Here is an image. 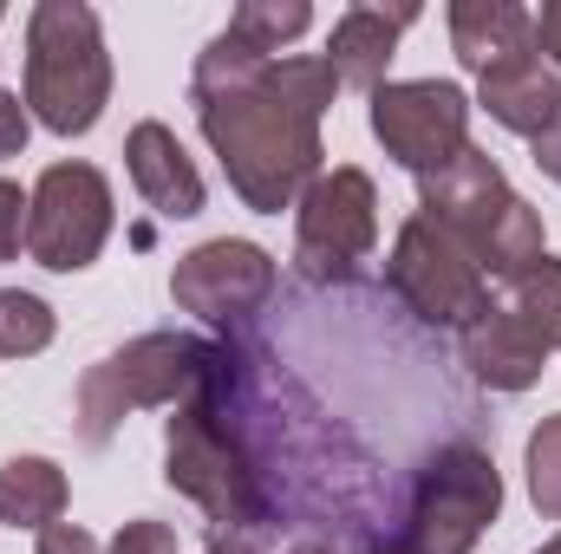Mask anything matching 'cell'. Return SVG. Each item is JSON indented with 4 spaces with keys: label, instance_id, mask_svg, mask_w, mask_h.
I'll return each instance as SVG.
<instances>
[{
    "label": "cell",
    "instance_id": "7402d4cb",
    "mask_svg": "<svg viewBox=\"0 0 561 554\" xmlns=\"http://www.w3.org/2000/svg\"><path fill=\"white\" fill-rule=\"evenodd\" d=\"M26 222H33V196H26L20 183L0 176V262H20V249H26Z\"/></svg>",
    "mask_w": 561,
    "mask_h": 554
},
{
    "label": "cell",
    "instance_id": "7a4b0ae2",
    "mask_svg": "<svg viewBox=\"0 0 561 554\" xmlns=\"http://www.w3.org/2000/svg\"><path fill=\"white\" fill-rule=\"evenodd\" d=\"M419 216L444 229L483 268V280H516L542 262V216L503 183L496 157L477 143H463L437 176H419Z\"/></svg>",
    "mask_w": 561,
    "mask_h": 554
},
{
    "label": "cell",
    "instance_id": "44dd1931",
    "mask_svg": "<svg viewBox=\"0 0 561 554\" xmlns=\"http://www.w3.org/2000/svg\"><path fill=\"white\" fill-rule=\"evenodd\" d=\"M529 503L542 522H561V412L529 430Z\"/></svg>",
    "mask_w": 561,
    "mask_h": 554
},
{
    "label": "cell",
    "instance_id": "7c38bea8",
    "mask_svg": "<svg viewBox=\"0 0 561 554\" xmlns=\"http://www.w3.org/2000/svg\"><path fill=\"white\" fill-rule=\"evenodd\" d=\"M542 359H549V346H542L510 307H496V300L463 326V366H470V379H483L490 392H529V385L542 379Z\"/></svg>",
    "mask_w": 561,
    "mask_h": 554
},
{
    "label": "cell",
    "instance_id": "8fae6325",
    "mask_svg": "<svg viewBox=\"0 0 561 554\" xmlns=\"http://www.w3.org/2000/svg\"><path fill=\"white\" fill-rule=\"evenodd\" d=\"M268 293H275V255L255 249V242H236V235L190 249V255L176 262V275H170V300H176L183 313L209 320V326L249 320Z\"/></svg>",
    "mask_w": 561,
    "mask_h": 554
},
{
    "label": "cell",
    "instance_id": "484cf974",
    "mask_svg": "<svg viewBox=\"0 0 561 554\" xmlns=\"http://www.w3.org/2000/svg\"><path fill=\"white\" fill-rule=\"evenodd\" d=\"M529 26H536V53H549L561 66V0H549L542 13H529Z\"/></svg>",
    "mask_w": 561,
    "mask_h": 554
},
{
    "label": "cell",
    "instance_id": "4fadbf2b",
    "mask_svg": "<svg viewBox=\"0 0 561 554\" xmlns=\"http://www.w3.org/2000/svg\"><path fill=\"white\" fill-rule=\"evenodd\" d=\"M125 163H131L138 196L157 209V216H163V222H183V216H196V209H203V176H196L190 150L176 143V131H170V125L144 118L138 131L125 138Z\"/></svg>",
    "mask_w": 561,
    "mask_h": 554
},
{
    "label": "cell",
    "instance_id": "d6986e66",
    "mask_svg": "<svg viewBox=\"0 0 561 554\" xmlns=\"http://www.w3.org/2000/svg\"><path fill=\"white\" fill-rule=\"evenodd\" d=\"M307 26H313V7H307V0H249V7H236V13H229V26H222V33H236V39H249L255 53L280 59V46H287V39H300Z\"/></svg>",
    "mask_w": 561,
    "mask_h": 554
},
{
    "label": "cell",
    "instance_id": "4316f807",
    "mask_svg": "<svg viewBox=\"0 0 561 554\" xmlns=\"http://www.w3.org/2000/svg\"><path fill=\"white\" fill-rule=\"evenodd\" d=\"M209 554H268V529H236V535H216Z\"/></svg>",
    "mask_w": 561,
    "mask_h": 554
},
{
    "label": "cell",
    "instance_id": "ba28073f",
    "mask_svg": "<svg viewBox=\"0 0 561 554\" xmlns=\"http://www.w3.org/2000/svg\"><path fill=\"white\" fill-rule=\"evenodd\" d=\"M105 235H112V183L92 163H53L33 183L26 255L53 275H79L99 262Z\"/></svg>",
    "mask_w": 561,
    "mask_h": 554
},
{
    "label": "cell",
    "instance_id": "ffe728a7",
    "mask_svg": "<svg viewBox=\"0 0 561 554\" xmlns=\"http://www.w3.org/2000/svg\"><path fill=\"white\" fill-rule=\"evenodd\" d=\"M53 346V307L39 293L0 287V359H33Z\"/></svg>",
    "mask_w": 561,
    "mask_h": 554
},
{
    "label": "cell",
    "instance_id": "5b68a950",
    "mask_svg": "<svg viewBox=\"0 0 561 554\" xmlns=\"http://www.w3.org/2000/svg\"><path fill=\"white\" fill-rule=\"evenodd\" d=\"M222 366H229V353L196 339V333H144L79 379V437L99 450V443H112V430L131 412L196 399Z\"/></svg>",
    "mask_w": 561,
    "mask_h": 554
},
{
    "label": "cell",
    "instance_id": "3957f363",
    "mask_svg": "<svg viewBox=\"0 0 561 554\" xmlns=\"http://www.w3.org/2000/svg\"><path fill=\"white\" fill-rule=\"evenodd\" d=\"M222 385H229V366H222L196 399H183L176 417L163 424V483L183 489V496L216 522V535L268 529V496H262V483H255V463H249L242 437L229 430Z\"/></svg>",
    "mask_w": 561,
    "mask_h": 554
},
{
    "label": "cell",
    "instance_id": "ac0fdd59",
    "mask_svg": "<svg viewBox=\"0 0 561 554\" xmlns=\"http://www.w3.org/2000/svg\"><path fill=\"white\" fill-rule=\"evenodd\" d=\"M510 313L556 353L561 346V262H536V268H523V275L510 280Z\"/></svg>",
    "mask_w": 561,
    "mask_h": 554
},
{
    "label": "cell",
    "instance_id": "6da1fadb",
    "mask_svg": "<svg viewBox=\"0 0 561 554\" xmlns=\"http://www.w3.org/2000/svg\"><path fill=\"white\" fill-rule=\"evenodd\" d=\"M333 92L340 72L327 59H268L236 33H216L190 72L203 138L222 157L236 196L262 216L294 209L320 176V112L333 105Z\"/></svg>",
    "mask_w": 561,
    "mask_h": 554
},
{
    "label": "cell",
    "instance_id": "8992f818",
    "mask_svg": "<svg viewBox=\"0 0 561 554\" xmlns=\"http://www.w3.org/2000/svg\"><path fill=\"white\" fill-rule=\"evenodd\" d=\"M503 509V476L490 463V450L477 443H444L419 470V496L405 516V554H470L483 542V529Z\"/></svg>",
    "mask_w": 561,
    "mask_h": 554
},
{
    "label": "cell",
    "instance_id": "277c9868",
    "mask_svg": "<svg viewBox=\"0 0 561 554\" xmlns=\"http://www.w3.org/2000/svg\"><path fill=\"white\" fill-rule=\"evenodd\" d=\"M112 99V53L99 13L79 0H39L26 13V112L59 131L85 138Z\"/></svg>",
    "mask_w": 561,
    "mask_h": 554
},
{
    "label": "cell",
    "instance_id": "83f0119b",
    "mask_svg": "<svg viewBox=\"0 0 561 554\" xmlns=\"http://www.w3.org/2000/svg\"><path fill=\"white\" fill-rule=\"evenodd\" d=\"M287 554H333V549H320V542H300V549H287Z\"/></svg>",
    "mask_w": 561,
    "mask_h": 554
},
{
    "label": "cell",
    "instance_id": "e0dca14e",
    "mask_svg": "<svg viewBox=\"0 0 561 554\" xmlns=\"http://www.w3.org/2000/svg\"><path fill=\"white\" fill-rule=\"evenodd\" d=\"M66 470L53 457H13L0 470V522L13 529H53L66 516Z\"/></svg>",
    "mask_w": 561,
    "mask_h": 554
},
{
    "label": "cell",
    "instance_id": "cb8c5ba5",
    "mask_svg": "<svg viewBox=\"0 0 561 554\" xmlns=\"http://www.w3.org/2000/svg\"><path fill=\"white\" fill-rule=\"evenodd\" d=\"M26 99H13V92H0V157H20L26 150Z\"/></svg>",
    "mask_w": 561,
    "mask_h": 554
},
{
    "label": "cell",
    "instance_id": "2e32d148",
    "mask_svg": "<svg viewBox=\"0 0 561 554\" xmlns=\"http://www.w3.org/2000/svg\"><path fill=\"white\" fill-rule=\"evenodd\" d=\"M450 46L483 79V72H496L510 59H529L536 53V26H529V13L516 0H457L450 7Z\"/></svg>",
    "mask_w": 561,
    "mask_h": 554
},
{
    "label": "cell",
    "instance_id": "f546056e",
    "mask_svg": "<svg viewBox=\"0 0 561 554\" xmlns=\"http://www.w3.org/2000/svg\"><path fill=\"white\" fill-rule=\"evenodd\" d=\"M386 554H405V549H386Z\"/></svg>",
    "mask_w": 561,
    "mask_h": 554
},
{
    "label": "cell",
    "instance_id": "9a60e30c",
    "mask_svg": "<svg viewBox=\"0 0 561 554\" xmlns=\"http://www.w3.org/2000/svg\"><path fill=\"white\" fill-rule=\"evenodd\" d=\"M419 20V7H353L333 20V39H327V66L340 72V85H359V92H379L386 85V66H392V46L399 33Z\"/></svg>",
    "mask_w": 561,
    "mask_h": 554
},
{
    "label": "cell",
    "instance_id": "f1b7e54d",
    "mask_svg": "<svg viewBox=\"0 0 561 554\" xmlns=\"http://www.w3.org/2000/svg\"><path fill=\"white\" fill-rule=\"evenodd\" d=\"M536 554H561V535H556V542H542V549H536Z\"/></svg>",
    "mask_w": 561,
    "mask_h": 554
},
{
    "label": "cell",
    "instance_id": "52a82bcc",
    "mask_svg": "<svg viewBox=\"0 0 561 554\" xmlns=\"http://www.w3.org/2000/svg\"><path fill=\"white\" fill-rule=\"evenodd\" d=\"M379 242V189L366 170L340 163L320 170L300 196V229H294V262L313 280H346Z\"/></svg>",
    "mask_w": 561,
    "mask_h": 554
},
{
    "label": "cell",
    "instance_id": "30bf717a",
    "mask_svg": "<svg viewBox=\"0 0 561 554\" xmlns=\"http://www.w3.org/2000/svg\"><path fill=\"white\" fill-rule=\"evenodd\" d=\"M373 138L405 170L437 176L463 143H470V99L450 79H405L373 92Z\"/></svg>",
    "mask_w": 561,
    "mask_h": 554
},
{
    "label": "cell",
    "instance_id": "603a6c76",
    "mask_svg": "<svg viewBox=\"0 0 561 554\" xmlns=\"http://www.w3.org/2000/svg\"><path fill=\"white\" fill-rule=\"evenodd\" d=\"M105 554H176V529L170 522H125Z\"/></svg>",
    "mask_w": 561,
    "mask_h": 554
},
{
    "label": "cell",
    "instance_id": "9c48e42d",
    "mask_svg": "<svg viewBox=\"0 0 561 554\" xmlns=\"http://www.w3.org/2000/svg\"><path fill=\"white\" fill-rule=\"evenodd\" d=\"M386 280H392V293H399L419 320H431V326H470V320L490 307L483 268H477L444 229H431L424 216H412V222L399 229L392 262H386Z\"/></svg>",
    "mask_w": 561,
    "mask_h": 554
},
{
    "label": "cell",
    "instance_id": "5bb4252c",
    "mask_svg": "<svg viewBox=\"0 0 561 554\" xmlns=\"http://www.w3.org/2000/svg\"><path fill=\"white\" fill-rule=\"evenodd\" d=\"M477 99H483V112H490L503 131H516V138H549L561 125V79L542 66V53L483 72V79H477Z\"/></svg>",
    "mask_w": 561,
    "mask_h": 554
},
{
    "label": "cell",
    "instance_id": "d4e9b609",
    "mask_svg": "<svg viewBox=\"0 0 561 554\" xmlns=\"http://www.w3.org/2000/svg\"><path fill=\"white\" fill-rule=\"evenodd\" d=\"M39 554H105L85 529H72V522H53V529H39Z\"/></svg>",
    "mask_w": 561,
    "mask_h": 554
}]
</instances>
